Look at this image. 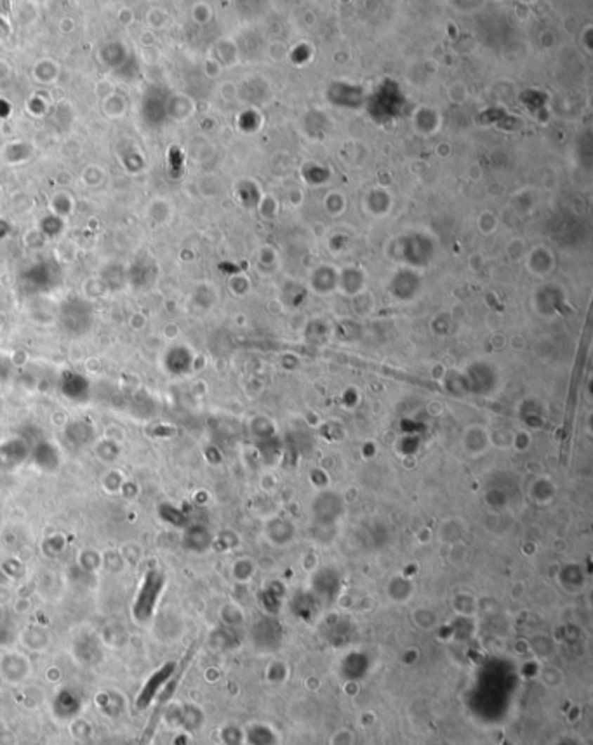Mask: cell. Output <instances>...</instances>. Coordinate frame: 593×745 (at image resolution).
Listing matches in <instances>:
<instances>
[{"mask_svg":"<svg viewBox=\"0 0 593 745\" xmlns=\"http://www.w3.org/2000/svg\"><path fill=\"white\" fill-rule=\"evenodd\" d=\"M159 590H160V580L157 578V575L148 576V578L145 580V583H143V587H141L140 599H138V606H136L138 611L141 609L143 613H148L150 609H152L153 602L157 601V596H159Z\"/></svg>","mask_w":593,"mask_h":745,"instance_id":"1","label":"cell"}]
</instances>
